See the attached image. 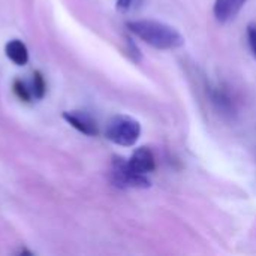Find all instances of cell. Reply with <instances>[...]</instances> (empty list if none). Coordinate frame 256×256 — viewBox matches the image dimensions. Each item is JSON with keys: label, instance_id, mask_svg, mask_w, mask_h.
<instances>
[{"label": "cell", "instance_id": "6da1fadb", "mask_svg": "<svg viewBox=\"0 0 256 256\" xmlns=\"http://www.w3.org/2000/svg\"><path fill=\"white\" fill-rule=\"evenodd\" d=\"M128 30L156 50H177L184 45L183 34L172 26L156 20H132Z\"/></svg>", "mask_w": 256, "mask_h": 256}, {"label": "cell", "instance_id": "7a4b0ae2", "mask_svg": "<svg viewBox=\"0 0 256 256\" xmlns=\"http://www.w3.org/2000/svg\"><path fill=\"white\" fill-rule=\"evenodd\" d=\"M105 136L112 144L122 147H132L141 136V124L136 118L130 116L117 114L111 117L106 123Z\"/></svg>", "mask_w": 256, "mask_h": 256}, {"label": "cell", "instance_id": "3957f363", "mask_svg": "<svg viewBox=\"0 0 256 256\" xmlns=\"http://www.w3.org/2000/svg\"><path fill=\"white\" fill-rule=\"evenodd\" d=\"M111 183L118 189H147L150 188V180L147 176L136 174L130 170L128 159L122 156H114L111 162Z\"/></svg>", "mask_w": 256, "mask_h": 256}, {"label": "cell", "instance_id": "277c9868", "mask_svg": "<svg viewBox=\"0 0 256 256\" xmlns=\"http://www.w3.org/2000/svg\"><path fill=\"white\" fill-rule=\"evenodd\" d=\"M63 120L70 124L78 132L87 135V136H96L99 134V126L94 117L86 111H64Z\"/></svg>", "mask_w": 256, "mask_h": 256}, {"label": "cell", "instance_id": "5b68a950", "mask_svg": "<svg viewBox=\"0 0 256 256\" xmlns=\"http://www.w3.org/2000/svg\"><path fill=\"white\" fill-rule=\"evenodd\" d=\"M128 164H129V166H130V170L134 172L142 174V176H147V174L153 172L154 168H156L154 154L146 146L135 148L134 153L130 154V158L128 159Z\"/></svg>", "mask_w": 256, "mask_h": 256}, {"label": "cell", "instance_id": "8992f818", "mask_svg": "<svg viewBox=\"0 0 256 256\" xmlns=\"http://www.w3.org/2000/svg\"><path fill=\"white\" fill-rule=\"evenodd\" d=\"M248 3V0H216L213 6V14L214 18L220 22L225 24L243 9V6Z\"/></svg>", "mask_w": 256, "mask_h": 256}, {"label": "cell", "instance_id": "52a82bcc", "mask_svg": "<svg viewBox=\"0 0 256 256\" xmlns=\"http://www.w3.org/2000/svg\"><path fill=\"white\" fill-rule=\"evenodd\" d=\"M6 57L16 66H26L28 63V48L20 39H10L4 45Z\"/></svg>", "mask_w": 256, "mask_h": 256}, {"label": "cell", "instance_id": "ba28073f", "mask_svg": "<svg viewBox=\"0 0 256 256\" xmlns=\"http://www.w3.org/2000/svg\"><path fill=\"white\" fill-rule=\"evenodd\" d=\"M32 84H30V90H32V96L33 99L36 100H40L44 99L45 93H46V82H45V78L42 75L40 70H34L33 75H32Z\"/></svg>", "mask_w": 256, "mask_h": 256}, {"label": "cell", "instance_id": "9c48e42d", "mask_svg": "<svg viewBox=\"0 0 256 256\" xmlns=\"http://www.w3.org/2000/svg\"><path fill=\"white\" fill-rule=\"evenodd\" d=\"M210 93H212V102H213L220 111H231L232 104H231L230 98L226 96V93H224V92H222L220 88H218V87H213V88L210 90Z\"/></svg>", "mask_w": 256, "mask_h": 256}, {"label": "cell", "instance_id": "30bf717a", "mask_svg": "<svg viewBox=\"0 0 256 256\" xmlns=\"http://www.w3.org/2000/svg\"><path fill=\"white\" fill-rule=\"evenodd\" d=\"M12 88H14V93L24 102H30L33 99L32 96V90H30V86H27L24 81L21 80H15L14 84H12Z\"/></svg>", "mask_w": 256, "mask_h": 256}, {"label": "cell", "instance_id": "8fae6325", "mask_svg": "<svg viewBox=\"0 0 256 256\" xmlns=\"http://www.w3.org/2000/svg\"><path fill=\"white\" fill-rule=\"evenodd\" d=\"M246 34H248V44H249V50L254 56L256 62V22H249L248 28H246Z\"/></svg>", "mask_w": 256, "mask_h": 256}, {"label": "cell", "instance_id": "7c38bea8", "mask_svg": "<svg viewBox=\"0 0 256 256\" xmlns=\"http://www.w3.org/2000/svg\"><path fill=\"white\" fill-rule=\"evenodd\" d=\"M126 45H128V54H129V57L135 62V63H140L141 60H142V54H141V51H140V48H138V45L134 42V39L132 38H126Z\"/></svg>", "mask_w": 256, "mask_h": 256}, {"label": "cell", "instance_id": "4fadbf2b", "mask_svg": "<svg viewBox=\"0 0 256 256\" xmlns=\"http://www.w3.org/2000/svg\"><path fill=\"white\" fill-rule=\"evenodd\" d=\"M130 4H132V0H117V2H116V6H117V9H118L120 12L129 10Z\"/></svg>", "mask_w": 256, "mask_h": 256}]
</instances>
